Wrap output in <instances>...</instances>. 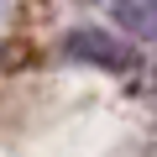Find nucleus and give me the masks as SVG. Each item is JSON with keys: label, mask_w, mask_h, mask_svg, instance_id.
I'll return each mask as SVG.
<instances>
[{"label": "nucleus", "mask_w": 157, "mask_h": 157, "mask_svg": "<svg viewBox=\"0 0 157 157\" xmlns=\"http://www.w3.org/2000/svg\"><path fill=\"white\" fill-rule=\"evenodd\" d=\"M115 16L131 32H157V0H115Z\"/></svg>", "instance_id": "1"}]
</instances>
